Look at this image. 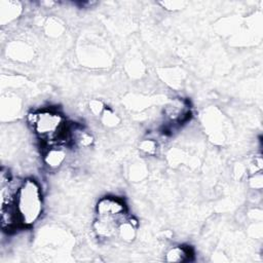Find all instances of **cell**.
I'll list each match as a JSON object with an SVG mask.
<instances>
[{
  "instance_id": "cell-1",
  "label": "cell",
  "mask_w": 263,
  "mask_h": 263,
  "mask_svg": "<svg viewBox=\"0 0 263 263\" xmlns=\"http://www.w3.org/2000/svg\"><path fill=\"white\" fill-rule=\"evenodd\" d=\"M28 120L41 140L52 144L70 142L71 127L62 114L55 111L42 110L29 114Z\"/></svg>"
},
{
  "instance_id": "cell-5",
  "label": "cell",
  "mask_w": 263,
  "mask_h": 263,
  "mask_svg": "<svg viewBox=\"0 0 263 263\" xmlns=\"http://www.w3.org/2000/svg\"><path fill=\"white\" fill-rule=\"evenodd\" d=\"M66 152L62 148H50L47 153L45 154L44 160L47 165L51 167H57L62 164V162L65 160Z\"/></svg>"
},
{
  "instance_id": "cell-7",
  "label": "cell",
  "mask_w": 263,
  "mask_h": 263,
  "mask_svg": "<svg viewBox=\"0 0 263 263\" xmlns=\"http://www.w3.org/2000/svg\"><path fill=\"white\" fill-rule=\"evenodd\" d=\"M140 148L142 151H144L145 153H153L156 149V144L155 142L151 141V140H145L140 144Z\"/></svg>"
},
{
  "instance_id": "cell-3",
  "label": "cell",
  "mask_w": 263,
  "mask_h": 263,
  "mask_svg": "<svg viewBox=\"0 0 263 263\" xmlns=\"http://www.w3.org/2000/svg\"><path fill=\"white\" fill-rule=\"evenodd\" d=\"M192 253L188 247L177 246L171 248L165 254V260L168 262H184L190 260Z\"/></svg>"
},
{
  "instance_id": "cell-8",
  "label": "cell",
  "mask_w": 263,
  "mask_h": 263,
  "mask_svg": "<svg viewBox=\"0 0 263 263\" xmlns=\"http://www.w3.org/2000/svg\"><path fill=\"white\" fill-rule=\"evenodd\" d=\"M89 109L91 110V112L96 115L98 114H101L104 112V107H103V104L102 102L98 101V100H92L90 103H89Z\"/></svg>"
},
{
  "instance_id": "cell-6",
  "label": "cell",
  "mask_w": 263,
  "mask_h": 263,
  "mask_svg": "<svg viewBox=\"0 0 263 263\" xmlns=\"http://www.w3.org/2000/svg\"><path fill=\"white\" fill-rule=\"evenodd\" d=\"M103 120L108 125H115L118 122V118L115 114H113L111 111L104 110L103 112Z\"/></svg>"
},
{
  "instance_id": "cell-2",
  "label": "cell",
  "mask_w": 263,
  "mask_h": 263,
  "mask_svg": "<svg viewBox=\"0 0 263 263\" xmlns=\"http://www.w3.org/2000/svg\"><path fill=\"white\" fill-rule=\"evenodd\" d=\"M22 226L33 225L42 212V194L35 180H24L14 200Z\"/></svg>"
},
{
  "instance_id": "cell-4",
  "label": "cell",
  "mask_w": 263,
  "mask_h": 263,
  "mask_svg": "<svg viewBox=\"0 0 263 263\" xmlns=\"http://www.w3.org/2000/svg\"><path fill=\"white\" fill-rule=\"evenodd\" d=\"M136 226H137L136 220L132 218H126L124 221H122L118 225L117 233L123 240L132 241L136 236Z\"/></svg>"
}]
</instances>
